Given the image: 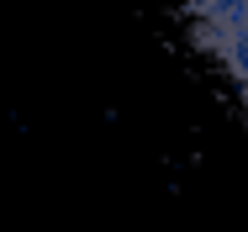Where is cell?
Here are the masks:
<instances>
[{
	"mask_svg": "<svg viewBox=\"0 0 248 232\" xmlns=\"http://www.w3.org/2000/svg\"><path fill=\"white\" fill-rule=\"evenodd\" d=\"M190 11H196V37L222 58V69L243 85L248 100V0H190Z\"/></svg>",
	"mask_w": 248,
	"mask_h": 232,
	"instance_id": "cell-1",
	"label": "cell"
}]
</instances>
